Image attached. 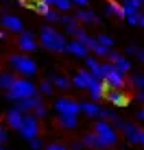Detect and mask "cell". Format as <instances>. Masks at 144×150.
I'll use <instances>...</instances> for the list:
<instances>
[{
    "instance_id": "1",
    "label": "cell",
    "mask_w": 144,
    "mask_h": 150,
    "mask_svg": "<svg viewBox=\"0 0 144 150\" xmlns=\"http://www.w3.org/2000/svg\"><path fill=\"white\" fill-rule=\"evenodd\" d=\"M39 46L50 52H68V41H66L63 33H59L50 24L42 26V30H39Z\"/></svg>"
},
{
    "instance_id": "2",
    "label": "cell",
    "mask_w": 144,
    "mask_h": 150,
    "mask_svg": "<svg viewBox=\"0 0 144 150\" xmlns=\"http://www.w3.org/2000/svg\"><path fill=\"white\" fill-rule=\"evenodd\" d=\"M9 65L15 70V74L26 76V79H31V76H35L39 72V65L35 63V59H31V57L24 54V52L11 54V57H9Z\"/></svg>"
},
{
    "instance_id": "3",
    "label": "cell",
    "mask_w": 144,
    "mask_h": 150,
    "mask_svg": "<svg viewBox=\"0 0 144 150\" xmlns=\"http://www.w3.org/2000/svg\"><path fill=\"white\" fill-rule=\"evenodd\" d=\"M39 91V87L35 85L31 79L22 76V79H15V83L11 85V89H7V100H22V98H29V96H35Z\"/></svg>"
},
{
    "instance_id": "4",
    "label": "cell",
    "mask_w": 144,
    "mask_h": 150,
    "mask_svg": "<svg viewBox=\"0 0 144 150\" xmlns=\"http://www.w3.org/2000/svg\"><path fill=\"white\" fill-rule=\"evenodd\" d=\"M103 81L107 83V87H114V89H125L127 87V76L120 68H116V63L111 61H103Z\"/></svg>"
},
{
    "instance_id": "5",
    "label": "cell",
    "mask_w": 144,
    "mask_h": 150,
    "mask_svg": "<svg viewBox=\"0 0 144 150\" xmlns=\"http://www.w3.org/2000/svg\"><path fill=\"white\" fill-rule=\"evenodd\" d=\"M94 133L103 139V144H105V148H114L118 146V128L114 126L111 122H107V120H101L94 124Z\"/></svg>"
},
{
    "instance_id": "6",
    "label": "cell",
    "mask_w": 144,
    "mask_h": 150,
    "mask_svg": "<svg viewBox=\"0 0 144 150\" xmlns=\"http://www.w3.org/2000/svg\"><path fill=\"white\" fill-rule=\"evenodd\" d=\"M18 133L22 135L24 139H33V137H39V133H42V126H39V117L35 115V113H24L22 117V124H20Z\"/></svg>"
},
{
    "instance_id": "7",
    "label": "cell",
    "mask_w": 144,
    "mask_h": 150,
    "mask_svg": "<svg viewBox=\"0 0 144 150\" xmlns=\"http://www.w3.org/2000/svg\"><path fill=\"white\" fill-rule=\"evenodd\" d=\"M18 50L24 54H33L39 50V41L35 39L33 30H22V33L18 35Z\"/></svg>"
},
{
    "instance_id": "8",
    "label": "cell",
    "mask_w": 144,
    "mask_h": 150,
    "mask_svg": "<svg viewBox=\"0 0 144 150\" xmlns=\"http://www.w3.org/2000/svg\"><path fill=\"white\" fill-rule=\"evenodd\" d=\"M55 111L59 115H79L81 113V102L72 98H57L55 100Z\"/></svg>"
},
{
    "instance_id": "9",
    "label": "cell",
    "mask_w": 144,
    "mask_h": 150,
    "mask_svg": "<svg viewBox=\"0 0 144 150\" xmlns=\"http://www.w3.org/2000/svg\"><path fill=\"white\" fill-rule=\"evenodd\" d=\"M0 24H2V28L9 30V33H22L24 30L22 20H20L18 15H13V13H2L0 15Z\"/></svg>"
},
{
    "instance_id": "10",
    "label": "cell",
    "mask_w": 144,
    "mask_h": 150,
    "mask_svg": "<svg viewBox=\"0 0 144 150\" xmlns=\"http://www.w3.org/2000/svg\"><path fill=\"white\" fill-rule=\"evenodd\" d=\"M105 100L109 102L111 107H127L129 105V96L122 89H114V87H109V89L105 91Z\"/></svg>"
},
{
    "instance_id": "11",
    "label": "cell",
    "mask_w": 144,
    "mask_h": 150,
    "mask_svg": "<svg viewBox=\"0 0 144 150\" xmlns=\"http://www.w3.org/2000/svg\"><path fill=\"white\" fill-rule=\"evenodd\" d=\"M39 105H44V98L35 94V96H29V98H22V100H18V105H15V107H18L22 113H33Z\"/></svg>"
},
{
    "instance_id": "12",
    "label": "cell",
    "mask_w": 144,
    "mask_h": 150,
    "mask_svg": "<svg viewBox=\"0 0 144 150\" xmlns=\"http://www.w3.org/2000/svg\"><path fill=\"white\" fill-rule=\"evenodd\" d=\"M122 135L127 137V142H129L131 146H135V144H140L142 128L138 126L135 122H125V126H122Z\"/></svg>"
},
{
    "instance_id": "13",
    "label": "cell",
    "mask_w": 144,
    "mask_h": 150,
    "mask_svg": "<svg viewBox=\"0 0 144 150\" xmlns=\"http://www.w3.org/2000/svg\"><path fill=\"white\" fill-rule=\"evenodd\" d=\"M107 61H111V63H116V68H120L122 72H125V74H129L131 72V61L127 59L125 54H120V52H116V50H111L109 52V57H107Z\"/></svg>"
},
{
    "instance_id": "14",
    "label": "cell",
    "mask_w": 144,
    "mask_h": 150,
    "mask_svg": "<svg viewBox=\"0 0 144 150\" xmlns=\"http://www.w3.org/2000/svg\"><path fill=\"white\" fill-rule=\"evenodd\" d=\"M81 142H83V146L90 148V150H107L105 144H103V139L96 135L94 131H92V133H85V135L81 137Z\"/></svg>"
},
{
    "instance_id": "15",
    "label": "cell",
    "mask_w": 144,
    "mask_h": 150,
    "mask_svg": "<svg viewBox=\"0 0 144 150\" xmlns=\"http://www.w3.org/2000/svg\"><path fill=\"white\" fill-rule=\"evenodd\" d=\"M74 18L79 20L81 24H98V22H101V18L92 11V9H87V7H81L79 11L74 13Z\"/></svg>"
},
{
    "instance_id": "16",
    "label": "cell",
    "mask_w": 144,
    "mask_h": 150,
    "mask_svg": "<svg viewBox=\"0 0 144 150\" xmlns=\"http://www.w3.org/2000/svg\"><path fill=\"white\" fill-rule=\"evenodd\" d=\"M90 96H92V100H103V98H105V91H107V83L103 81V79H94V83H92L90 85Z\"/></svg>"
},
{
    "instance_id": "17",
    "label": "cell",
    "mask_w": 144,
    "mask_h": 150,
    "mask_svg": "<svg viewBox=\"0 0 144 150\" xmlns=\"http://www.w3.org/2000/svg\"><path fill=\"white\" fill-rule=\"evenodd\" d=\"M22 117H24V113L20 111L18 107H13V109H9L7 115H4V124H7L9 128H15V131H18L20 124H22Z\"/></svg>"
},
{
    "instance_id": "18",
    "label": "cell",
    "mask_w": 144,
    "mask_h": 150,
    "mask_svg": "<svg viewBox=\"0 0 144 150\" xmlns=\"http://www.w3.org/2000/svg\"><path fill=\"white\" fill-rule=\"evenodd\" d=\"M68 52H70V54H74V57H79V59H85V57H90L92 50L87 48L83 41L74 39V41H68Z\"/></svg>"
},
{
    "instance_id": "19",
    "label": "cell",
    "mask_w": 144,
    "mask_h": 150,
    "mask_svg": "<svg viewBox=\"0 0 144 150\" xmlns=\"http://www.w3.org/2000/svg\"><path fill=\"white\" fill-rule=\"evenodd\" d=\"M103 15H105V18H114V15H116V18H127L122 4H118L116 0H107L105 9H103Z\"/></svg>"
},
{
    "instance_id": "20",
    "label": "cell",
    "mask_w": 144,
    "mask_h": 150,
    "mask_svg": "<svg viewBox=\"0 0 144 150\" xmlns=\"http://www.w3.org/2000/svg\"><path fill=\"white\" fill-rule=\"evenodd\" d=\"M101 109L103 107L98 105V102H81V113H85L90 120H98L101 117Z\"/></svg>"
},
{
    "instance_id": "21",
    "label": "cell",
    "mask_w": 144,
    "mask_h": 150,
    "mask_svg": "<svg viewBox=\"0 0 144 150\" xmlns=\"http://www.w3.org/2000/svg\"><path fill=\"white\" fill-rule=\"evenodd\" d=\"M61 24H63V28H66V33H70V35H74L76 30H79L81 26H79V20L74 18V15H61V20H59Z\"/></svg>"
},
{
    "instance_id": "22",
    "label": "cell",
    "mask_w": 144,
    "mask_h": 150,
    "mask_svg": "<svg viewBox=\"0 0 144 150\" xmlns=\"http://www.w3.org/2000/svg\"><path fill=\"white\" fill-rule=\"evenodd\" d=\"M85 68L96 76V79H103V68H101V59L98 57H85Z\"/></svg>"
},
{
    "instance_id": "23",
    "label": "cell",
    "mask_w": 144,
    "mask_h": 150,
    "mask_svg": "<svg viewBox=\"0 0 144 150\" xmlns=\"http://www.w3.org/2000/svg\"><path fill=\"white\" fill-rule=\"evenodd\" d=\"M50 81H53V85L57 87L59 91H68L72 87V81L68 76H63V74H50Z\"/></svg>"
},
{
    "instance_id": "24",
    "label": "cell",
    "mask_w": 144,
    "mask_h": 150,
    "mask_svg": "<svg viewBox=\"0 0 144 150\" xmlns=\"http://www.w3.org/2000/svg\"><path fill=\"white\" fill-rule=\"evenodd\" d=\"M57 124L63 128V131H74V128L79 126V117L76 115H59Z\"/></svg>"
},
{
    "instance_id": "25",
    "label": "cell",
    "mask_w": 144,
    "mask_h": 150,
    "mask_svg": "<svg viewBox=\"0 0 144 150\" xmlns=\"http://www.w3.org/2000/svg\"><path fill=\"white\" fill-rule=\"evenodd\" d=\"M140 0H122V9H125V15H135L140 13Z\"/></svg>"
},
{
    "instance_id": "26",
    "label": "cell",
    "mask_w": 144,
    "mask_h": 150,
    "mask_svg": "<svg viewBox=\"0 0 144 150\" xmlns=\"http://www.w3.org/2000/svg\"><path fill=\"white\" fill-rule=\"evenodd\" d=\"M92 52H94L96 57H98V59H103V61H105L107 57H109V52H111V48H109V46H105V44H101V41L96 39V44L92 46Z\"/></svg>"
},
{
    "instance_id": "27",
    "label": "cell",
    "mask_w": 144,
    "mask_h": 150,
    "mask_svg": "<svg viewBox=\"0 0 144 150\" xmlns=\"http://www.w3.org/2000/svg\"><path fill=\"white\" fill-rule=\"evenodd\" d=\"M15 79H18V76L13 74V72H2V74H0V89H11V85L15 83Z\"/></svg>"
},
{
    "instance_id": "28",
    "label": "cell",
    "mask_w": 144,
    "mask_h": 150,
    "mask_svg": "<svg viewBox=\"0 0 144 150\" xmlns=\"http://www.w3.org/2000/svg\"><path fill=\"white\" fill-rule=\"evenodd\" d=\"M37 87H39V94H42V96H53V91H55V85H53V81H50V79L42 81Z\"/></svg>"
},
{
    "instance_id": "29",
    "label": "cell",
    "mask_w": 144,
    "mask_h": 150,
    "mask_svg": "<svg viewBox=\"0 0 144 150\" xmlns=\"http://www.w3.org/2000/svg\"><path fill=\"white\" fill-rule=\"evenodd\" d=\"M129 83H131V87H135V89H144V74H131L129 76Z\"/></svg>"
},
{
    "instance_id": "30",
    "label": "cell",
    "mask_w": 144,
    "mask_h": 150,
    "mask_svg": "<svg viewBox=\"0 0 144 150\" xmlns=\"http://www.w3.org/2000/svg\"><path fill=\"white\" fill-rule=\"evenodd\" d=\"M33 11H37L39 15H46L50 11V4H46L44 0H37V2H33Z\"/></svg>"
},
{
    "instance_id": "31",
    "label": "cell",
    "mask_w": 144,
    "mask_h": 150,
    "mask_svg": "<svg viewBox=\"0 0 144 150\" xmlns=\"http://www.w3.org/2000/svg\"><path fill=\"white\" fill-rule=\"evenodd\" d=\"M72 87H76V89H87V81L79 74V72H76L74 79H72Z\"/></svg>"
},
{
    "instance_id": "32",
    "label": "cell",
    "mask_w": 144,
    "mask_h": 150,
    "mask_svg": "<svg viewBox=\"0 0 144 150\" xmlns=\"http://www.w3.org/2000/svg\"><path fill=\"white\" fill-rule=\"evenodd\" d=\"M55 7H57V11H61V13H68L72 9V0H57Z\"/></svg>"
},
{
    "instance_id": "33",
    "label": "cell",
    "mask_w": 144,
    "mask_h": 150,
    "mask_svg": "<svg viewBox=\"0 0 144 150\" xmlns=\"http://www.w3.org/2000/svg\"><path fill=\"white\" fill-rule=\"evenodd\" d=\"M101 117H103V120H111V122H114V120H118L120 115H118L116 111H111V109H105V107H103V109H101Z\"/></svg>"
},
{
    "instance_id": "34",
    "label": "cell",
    "mask_w": 144,
    "mask_h": 150,
    "mask_svg": "<svg viewBox=\"0 0 144 150\" xmlns=\"http://www.w3.org/2000/svg\"><path fill=\"white\" fill-rule=\"evenodd\" d=\"M44 18H46V22L55 24V22H59V20H61V11H55V9H50V11L46 13Z\"/></svg>"
},
{
    "instance_id": "35",
    "label": "cell",
    "mask_w": 144,
    "mask_h": 150,
    "mask_svg": "<svg viewBox=\"0 0 144 150\" xmlns=\"http://www.w3.org/2000/svg\"><path fill=\"white\" fill-rule=\"evenodd\" d=\"M29 146H31V150H44V142L39 137H33V139H29Z\"/></svg>"
},
{
    "instance_id": "36",
    "label": "cell",
    "mask_w": 144,
    "mask_h": 150,
    "mask_svg": "<svg viewBox=\"0 0 144 150\" xmlns=\"http://www.w3.org/2000/svg\"><path fill=\"white\" fill-rule=\"evenodd\" d=\"M7 139H9V126L0 122V144H4Z\"/></svg>"
},
{
    "instance_id": "37",
    "label": "cell",
    "mask_w": 144,
    "mask_h": 150,
    "mask_svg": "<svg viewBox=\"0 0 144 150\" xmlns=\"http://www.w3.org/2000/svg\"><path fill=\"white\" fill-rule=\"evenodd\" d=\"M96 39H98V41H101V44H105V46H109V48H114V39H111V37H109V35H105V33H101V35H98V37H96Z\"/></svg>"
},
{
    "instance_id": "38",
    "label": "cell",
    "mask_w": 144,
    "mask_h": 150,
    "mask_svg": "<svg viewBox=\"0 0 144 150\" xmlns=\"http://www.w3.org/2000/svg\"><path fill=\"white\" fill-rule=\"evenodd\" d=\"M33 113H35V115L39 117V120H44V117L48 115V109H46V105H39V107H37V109H35Z\"/></svg>"
},
{
    "instance_id": "39",
    "label": "cell",
    "mask_w": 144,
    "mask_h": 150,
    "mask_svg": "<svg viewBox=\"0 0 144 150\" xmlns=\"http://www.w3.org/2000/svg\"><path fill=\"white\" fill-rule=\"evenodd\" d=\"M44 150H70L66 144H59V142H55V144H50V146H44Z\"/></svg>"
},
{
    "instance_id": "40",
    "label": "cell",
    "mask_w": 144,
    "mask_h": 150,
    "mask_svg": "<svg viewBox=\"0 0 144 150\" xmlns=\"http://www.w3.org/2000/svg\"><path fill=\"white\" fill-rule=\"evenodd\" d=\"M127 22H129L131 26H138V13L135 15H127Z\"/></svg>"
},
{
    "instance_id": "41",
    "label": "cell",
    "mask_w": 144,
    "mask_h": 150,
    "mask_svg": "<svg viewBox=\"0 0 144 150\" xmlns=\"http://www.w3.org/2000/svg\"><path fill=\"white\" fill-rule=\"evenodd\" d=\"M125 52L129 54V57H133V54L138 52V46H133V44H131V46H127V50H125Z\"/></svg>"
},
{
    "instance_id": "42",
    "label": "cell",
    "mask_w": 144,
    "mask_h": 150,
    "mask_svg": "<svg viewBox=\"0 0 144 150\" xmlns=\"http://www.w3.org/2000/svg\"><path fill=\"white\" fill-rule=\"evenodd\" d=\"M72 4H76V7H87L90 0H72Z\"/></svg>"
},
{
    "instance_id": "43",
    "label": "cell",
    "mask_w": 144,
    "mask_h": 150,
    "mask_svg": "<svg viewBox=\"0 0 144 150\" xmlns=\"http://www.w3.org/2000/svg\"><path fill=\"white\" fill-rule=\"evenodd\" d=\"M70 150H85V146H83V142H74Z\"/></svg>"
},
{
    "instance_id": "44",
    "label": "cell",
    "mask_w": 144,
    "mask_h": 150,
    "mask_svg": "<svg viewBox=\"0 0 144 150\" xmlns=\"http://www.w3.org/2000/svg\"><path fill=\"white\" fill-rule=\"evenodd\" d=\"M18 4H20V7H24V9H33V4H31L29 0H18Z\"/></svg>"
},
{
    "instance_id": "45",
    "label": "cell",
    "mask_w": 144,
    "mask_h": 150,
    "mask_svg": "<svg viewBox=\"0 0 144 150\" xmlns=\"http://www.w3.org/2000/svg\"><path fill=\"white\" fill-rule=\"evenodd\" d=\"M135 57H138V59H140V63L144 65V50H140V48H138V52H135Z\"/></svg>"
},
{
    "instance_id": "46",
    "label": "cell",
    "mask_w": 144,
    "mask_h": 150,
    "mask_svg": "<svg viewBox=\"0 0 144 150\" xmlns=\"http://www.w3.org/2000/svg\"><path fill=\"white\" fill-rule=\"evenodd\" d=\"M138 26L144 28V13H138Z\"/></svg>"
},
{
    "instance_id": "47",
    "label": "cell",
    "mask_w": 144,
    "mask_h": 150,
    "mask_svg": "<svg viewBox=\"0 0 144 150\" xmlns=\"http://www.w3.org/2000/svg\"><path fill=\"white\" fill-rule=\"evenodd\" d=\"M135 120H138V122H144V109H140V111H138Z\"/></svg>"
},
{
    "instance_id": "48",
    "label": "cell",
    "mask_w": 144,
    "mask_h": 150,
    "mask_svg": "<svg viewBox=\"0 0 144 150\" xmlns=\"http://www.w3.org/2000/svg\"><path fill=\"white\" fill-rule=\"evenodd\" d=\"M138 102H142V105H144V89L140 91V94H138Z\"/></svg>"
},
{
    "instance_id": "49",
    "label": "cell",
    "mask_w": 144,
    "mask_h": 150,
    "mask_svg": "<svg viewBox=\"0 0 144 150\" xmlns=\"http://www.w3.org/2000/svg\"><path fill=\"white\" fill-rule=\"evenodd\" d=\"M46 4H50V7H55V2H57V0H44Z\"/></svg>"
},
{
    "instance_id": "50",
    "label": "cell",
    "mask_w": 144,
    "mask_h": 150,
    "mask_svg": "<svg viewBox=\"0 0 144 150\" xmlns=\"http://www.w3.org/2000/svg\"><path fill=\"white\" fill-rule=\"evenodd\" d=\"M0 39H7V33H4V30H0Z\"/></svg>"
},
{
    "instance_id": "51",
    "label": "cell",
    "mask_w": 144,
    "mask_h": 150,
    "mask_svg": "<svg viewBox=\"0 0 144 150\" xmlns=\"http://www.w3.org/2000/svg\"><path fill=\"white\" fill-rule=\"evenodd\" d=\"M140 144L144 146V131H142V135H140Z\"/></svg>"
},
{
    "instance_id": "52",
    "label": "cell",
    "mask_w": 144,
    "mask_h": 150,
    "mask_svg": "<svg viewBox=\"0 0 144 150\" xmlns=\"http://www.w3.org/2000/svg\"><path fill=\"white\" fill-rule=\"evenodd\" d=\"M0 150H7V148H4V146H2V144H0Z\"/></svg>"
},
{
    "instance_id": "53",
    "label": "cell",
    "mask_w": 144,
    "mask_h": 150,
    "mask_svg": "<svg viewBox=\"0 0 144 150\" xmlns=\"http://www.w3.org/2000/svg\"><path fill=\"white\" fill-rule=\"evenodd\" d=\"M140 4H142V7H144V0H140Z\"/></svg>"
},
{
    "instance_id": "54",
    "label": "cell",
    "mask_w": 144,
    "mask_h": 150,
    "mask_svg": "<svg viewBox=\"0 0 144 150\" xmlns=\"http://www.w3.org/2000/svg\"><path fill=\"white\" fill-rule=\"evenodd\" d=\"M0 74H2V72H0Z\"/></svg>"
}]
</instances>
